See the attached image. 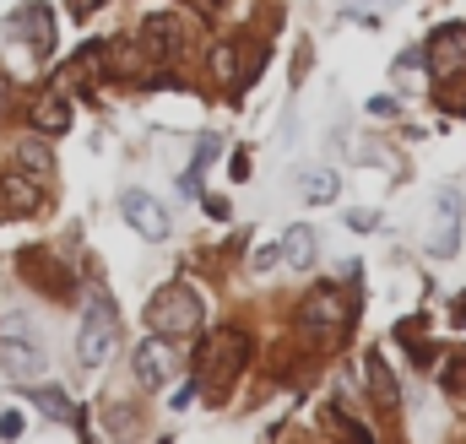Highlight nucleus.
Masks as SVG:
<instances>
[{
  "label": "nucleus",
  "instance_id": "9",
  "mask_svg": "<svg viewBox=\"0 0 466 444\" xmlns=\"http://www.w3.org/2000/svg\"><path fill=\"white\" fill-rule=\"evenodd\" d=\"M11 33H16L38 60H49V49H55V11H49L44 0H27V5L11 11Z\"/></svg>",
  "mask_w": 466,
  "mask_h": 444
},
{
  "label": "nucleus",
  "instance_id": "10",
  "mask_svg": "<svg viewBox=\"0 0 466 444\" xmlns=\"http://www.w3.org/2000/svg\"><path fill=\"white\" fill-rule=\"evenodd\" d=\"M141 44H147L152 60L174 66V60L185 55V27H179V16H174V11H147V22H141Z\"/></svg>",
  "mask_w": 466,
  "mask_h": 444
},
{
  "label": "nucleus",
  "instance_id": "7",
  "mask_svg": "<svg viewBox=\"0 0 466 444\" xmlns=\"http://www.w3.org/2000/svg\"><path fill=\"white\" fill-rule=\"evenodd\" d=\"M0 368H5L11 379L33 385V379H44L49 358H44V347H38V341H27V336H22V326H5V336H0Z\"/></svg>",
  "mask_w": 466,
  "mask_h": 444
},
{
  "label": "nucleus",
  "instance_id": "27",
  "mask_svg": "<svg viewBox=\"0 0 466 444\" xmlns=\"http://www.w3.org/2000/svg\"><path fill=\"white\" fill-rule=\"evenodd\" d=\"M369 5H390V0H358V11H369Z\"/></svg>",
  "mask_w": 466,
  "mask_h": 444
},
{
  "label": "nucleus",
  "instance_id": "8",
  "mask_svg": "<svg viewBox=\"0 0 466 444\" xmlns=\"http://www.w3.org/2000/svg\"><path fill=\"white\" fill-rule=\"evenodd\" d=\"M429 71H434V82L466 76V22H445L429 33Z\"/></svg>",
  "mask_w": 466,
  "mask_h": 444
},
{
  "label": "nucleus",
  "instance_id": "14",
  "mask_svg": "<svg viewBox=\"0 0 466 444\" xmlns=\"http://www.w3.org/2000/svg\"><path fill=\"white\" fill-rule=\"evenodd\" d=\"M0 207H5L11 217H33V212L44 207V190H38L27 174H5V179H0Z\"/></svg>",
  "mask_w": 466,
  "mask_h": 444
},
{
  "label": "nucleus",
  "instance_id": "2",
  "mask_svg": "<svg viewBox=\"0 0 466 444\" xmlns=\"http://www.w3.org/2000/svg\"><path fill=\"white\" fill-rule=\"evenodd\" d=\"M201 315H207V309H201V293H196L190 282H168V288H157L152 304H147V326L157 336H168V341L185 336V331H196Z\"/></svg>",
  "mask_w": 466,
  "mask_h": 444
},
{
  "label": "nucleus",
  "instance_id": "5",
  "mask_svg": "<svg viewBox=\"0 0 466 444\" xmlns=\"http://www.w3.org/2000/svg\"><path fill=\"white\" fill-rule=\"evenodd\" d=\"M461 217H466V201L456 185H445L434 196V222H429V255L434 260H451L461 249Z\"/></svg>",
  "mask_w": 466,
  "mask_h": 444
},
{
  "label": "nucleus",
  "instance_id": "3",
  "mask_svg": "<svg viewBox=\"0 0 466 444\" xmlns=\"http://www.w3.org/2000/svg\"><path fill=\"white\" fill-rule=\"evenodd\" d=\"M115 347H119L115 304H109V293H104V288H93L87 315H82V331H76V358H82L87 368H104V363L115 358Z\"/></svg>",
  "mask_w": 466,
  "mask_h": 444
},
{
  "label": "nucleus",
  "instance_id": "6",
  "mask_svg": "<svg viewBox=\"0 0 466 444\" xmlns=\"http://www.w3.org/2000/svg\"><path fill=\"white\" fill-rule=\"evenodd\" d=\"M260 66H266V55H260V44L249 49V38H228V44L212 49V71H218V82H223L228 93L249 87V82L260 76Z\"/></svg>",
  "mask_w": 466,
  "mask_h": 444
},
{
  "label": "nucleus",
  "instance_id": "16",
  "mask_svg": "<svg viewBox=\"0 0 466 444\" xmlns=\"http://www.w3.org/2000/svg\"><path fill=\"white\" fill-rule=\"evenodd\" d=\"M363 374H369V396L380 412H396V374L385 368V358H363Z\"/></svg>",
  "mask_w": 466,
  "mask_h": 444
},
{
  "label": "nucleus",
  "instance_id": "19",
  "mask_svg": "<svg viewBox=\"0 0 466 444\" xmlns=\"http://www.w3.org/2000/svg\"><path fill=\"white\" fill-rule=\"evenodd\" d=\"M16 163H22L27 174H38V179H49V174H55V157H49V146H44L38 136L16 141Z\"/></svg>",
  "mask_w": 466,
  "mask_h": 444
},
{
  "label": "nucleus",
  "instance_id": "17",
  "mask_svg": "<svg viewBox=\"0 0 466 444\" xmlns=\"http://www.w3.org/2000/svg\"><path fill=\"white\" fill-rule=\"evenodd\" d=\"M22 266H27V277H33V282H44L49 293H71V277H66L60 266H49V255L27 249V255H22Z\"/></svg>",
  "mask_w": 466,
  "mask_h": 444
},
{
  "label": "nucleus",
  "instance_id": "1",
  "mask_svg": "<svg viewBox=\"0 0 466 444\" xmlns=\"http://www.w3.org/2000/svg\"><path fill=\"white\" fill-rule=\"evenodd\" d=\"M244 363H249V336L238 326H223L201 341V385L212 396H228V385L244 374Z\"/></svg>",
  "mask_w": 466,
  "mask_h": 444
},
{
  "label": "nucleus",
  "instance_id": "26",
  "mask_svg": "<svg viewBox=\"0 0 466 444\" xmlns=\"http://www.w3.org/2000/svg\"><path fill=\"white\" fill-rule=\"evenodd\" d=\"M93 5H98V0H71V11H76V16H93Z\"/></svg>",
  "mask_w": 466,
  "mask_h": 444
},
{
  "label": "nucleus",
  "instance_id": "25",
  "mask_svg": "<svg viewBox=\"0 0 466 444\" xmlns=\"http://www.w3.org/2000/svg\"><path fill=\"white\" fill-rule=\"evenodd\" d=\"M22 434V412H0V439H16Z\"/></svg>",
  "mask_w": 466,
  "mask_h": 444
},
{
  "label": "nucleus",
  "instance_id": "24",
  "mask_svg": "<svg viewBox=\"0 0 466 444\" xmlns=\"http://www.w3.org/2000/svg\"><path fill=\"white\" fill-rule=\"evenodd\" d=\"M348 227H352V233H374V227H380V217L358 207V212H348Z\"/></svg>",
  "mask_w": 466,
  "mask_h": 444
},
{
  "label": "nucleus",
  "instance_id": "18",
  "mask_svg": "<svg viewBox=\"0 0 466 444\" xmlns=\"http://www.w3.org/2000/svg\"><path fill=\"white\" fill-rule=\"evenodd\" d=\"M299 190H304V201H309V207H331V201H337V174L309 168V174H299Z\"/></svg>",
  "mask_w": 466,
  "mask_h": 444
},
{
  "label": "nucleus",
  "instance_id": "21",
  "mask_svg": "<svg viewBox=\"0 0 466 444\" xmlns=\"http://www.w3.org/2000/svg\"><path fill=\"white\" fill-rule=\"evenodd\" d=\"M440 104H445V114H466V76H445L440 82Z\"/></svg>",
  "mask_w": 466,
  "mask_h": 444
},
{
  "label": "nucleus",
  "instance_id": "22",
  "mask_svg": "<svg viewBox=\"0 0 466 444\" xmlns=\"http://www.w3.org/2000/svg\"><path fill=\"white\" fill-rule=\"evenodd\" d=\"M440 385H445L451 396H461L466 390V352H451V363L440 368Z\"/></svg>",
  "mask_w": 466,
  "mask_h": 444
},
{
  "label": "nucleus",
  "instance_id": "11",
  "mask_svg": "<svg viewBox=\"0 0 466 444\" xmlns=\"http://www.w3.org/2000/svg\"><path fill=\"white\" fill-rule=\"evenodd\" d=\"M119 212H125V222L141 233V238H168V207L157 201V196H147V190H125L119 196Z\"/></svg>",
  "mask_w": 466,
  "mask_h": 444
},
{
  "label": "nucleus",
  "instance_id": "12",
  "mask_svg": "<svg viewBox=\"0 0 466 444\" xmlns=\"http://www.w3.org/2000/svg\"><path fill=\"white\" fill-rule=\"evenodd\" d=\"M168 374H174L168 336H152V341H141V347H136V379H141L147 390H157V385H168Z\"/></svg>",
  "mask_w": 466,
  "mask_h": 444
},
{
  "label": "nucleus",
  "instance_id": "28",
  "mask_svg": "<svg viewBox=\"0 0 466 444\" xmlns=\"http://www.w3.org/2000/svg\"><path fill=\"white\" fill-rule=\"evenodd\" d=\"M0 114H5V82H0Z\"/></svg>",
  "mask_w": 466,
  "mask_h": 444
},
{
  "label": "nucleus",
  "instance_id": "4",
  "mask_svg": "<svg viewBox=\"0 0 466 444\" xmlns=\"http://www.w3.org/2000/svg\"><path fill=\"white\" fill-rule=\"evenodd\" d=\"M348 304H342V288H331V282H320V288H309V298L299 304V326L309 341H337V336L348 331Z\"/></svg>",
  "mask_w": 466,
  "mask_h": 444
},
{
  "label": "nucleus",
  "instance_id": "23",
  "mask_svg": "<svg viewBox=\"0 0 466 444\" xmlns=\"http://www.w3.org/2000/svg\"><path fill=\"white\" fill-rule=\"evenodd\" d=\"M282 260V244H266V249H255V260H249V271H271Z\"/></svg>",
  "mask_w": 466,
  "mask_h": 444
},
{
  "label": "nucleus",
  "instance_id": "15",
  "mask_svg": "<svg viewBox=\"0 0 466 444\" xmlns=\"http://www.w3.org/2000/svg\"><path fill=\"white\" fill-rule=\"evenodd\" d=\"M33 401H38L44 418H55V423H76V429H82V407H71V396H66L60 385H38V379H33Z\"/></svg>",
  "mask_w": 466,
  "mask_h": 444
},
{
  "label": "nucleus",
  "instance_id": "13",
  "mask_svg": "<svg viewBox=\"0 0 466 444\" xmlns=\"http://www.w3.org/2000/svg\"><path fill=\"white\" fill-rule=\"evenodd\" d=\"M27 119H33V130H38V136H66V130H71V98L49 87V93H38V98H33Z\"/></svg>",
  "mask_w": 466,
  "mask_h": 444
},
{
  "label": "nucleus",
  "instance_id": "20",
  "mask_svg": "<svg viewBox=\"0 0 466 444\" xmlns=\"http://www.w3.org/2000/svg\"><path fill=\"white\" fill-rule=\"evenodd\" d=\"M282 260L304 271V266L315 260V233H309V227H288V233H282Z\"/></svg>",
  "mask_w": 466,
  "mask_h": 444
}]
</instances>
